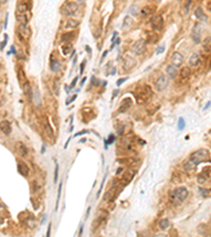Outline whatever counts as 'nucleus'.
I'll return each instance as SVG.
<instances>
[{
	"label": "nucleus",
	"mask_w": 211,
	"mask_h": 237,
	"mask_svg": "<svg viewBox=\"0 0 211 237\" xmlns=\"http://www.w3.org/2000/svg\"><path fill=\"white\" fill-rule=\"evenodd\" d=\"M150 23L154 31H161L164 28V19L161 15H155L151 18Z\"/></svg>",
	"instance_id": "nucleus-7"
},
{
	"label": "nucleus",
	"mask_w": 211,
	"mask_h": 237,
	"mask_svg": "<svg viewBox=\"0 0 211 237\" xmlns=\"http://www.w3.org/2000/svg\"><path fill=\"white\" fill-rule=\"evenodd\" d=\"M138 11H139V8H137L136 5H132V6H130V8H129V13L131 14L132 16L136 17L137 14H138Z\"/></svg>",
	"instance_id": "nucleus-34"
},
{
	"label": "nucleus",
	"mask_w": 211,
	"mask_h": 237,
	"mask_svg": "<svg viewBox=\"0 0 211 237\" xmlns=\"http://www.w3.org/2000/svg\"><path fill=\"white\" fill-rule=\"evenodd\" d=\"M200 37H202V24L196 23L192 28L191 31V39L193 40L195 44L200 43Z\"/></svg>",
	"instance_id": "nucleus-4"
},
{
	"label": "nucleus",
	"mask_w": 211,
	"mask_h": 237,
	"mask_svg": "<svg viewBox=\"0 0 211 237\" xmlns=\"http://www.w3.org/2000/svg\"><path fill=\"white\" fill-rule=\"evenodd\" d=\"M78 4H77L76 2H74V1H71V2H68L66 3V5L63 6L62 8V12L64 15L67 16H74L75 14L77 13V11H78Z\"/></svg>",
	"instance_id": "nucleus-3"
},
{
	"label": "nucleus",
	"mask_w": 211,
	"mask_h": 237,
	"mask_svg": "<svg viewBox=\"0 0 211 237\" xmlns=\"http://www.w3.org/2000/svg\"><path fill=\"white\" fill-rule=\"evenodd\" d=\"M191 75V70H190L189 68H183L182 71H181V77H183V78H188V77Z\"/></svg>",
	"instance_id": "nucleus-31"
},
{
	"label": "nucleus",
	"mask_w": 211,
	"mask_h": 237,
	"mask_svg": "<svg viewBox=\"0 0 211 237\" xmlns=\"http://www.w3.org/2000/svg\"><path fill=\"white\" fill-rule=\"evenodd\" d=\"M77 80H78V77H75V78L73 79V81H72V82H71V84H70V87H71V89H74V87H75Z\"/></svg>",
	"instance_id": "nucleus-43"
},
{
	"label": "nucleus",
	"mask_w": 211,
	"mask_h": 237,
	"mask_svg": "<svg viewBox=\"0 0 211 237\" xmlns=\"http://www.w3.org/2000/svg\"><path fill=\"white\" fill-rule=\"evenodd\" d=\"M135 64H136V61L134 60V58L127 57L126 59H125L124 68H125L126 71H129V70H131L132 68H134Z\"/></svg>",
	"instance_id": "nucleus-19"
},
{
	"label": "nucleus",
	"mask_w": 211,
	"mask_h": 237,
	"mask_svg": "<svg viewBox=\"0 0 211 237\" xmlns=\"http://www.w3.org/2000/svg\"><path fill=\"white\" fill-rule=\"evenodd\" d=\"M58 174H59V166H58V163L56 162L55 171H54V183H56L58 180Z\"/></svg>",
	"instance_id": "nucleus-38"
},
{
	"label": "nucleus",
	"mask_w": 211,
	"mask_h": 237,
	"mask_svg": "<svg viewBox=\"0 0 211 237\" xmlns=\"http://www.w3.org/2000/svg\"><path fill=\"white\" fill-rule=\"evenodd\" d=\"M107 54H108V51H106V52H103V56H101V59H100V63L103 62V60H105V58H106V56H107Z\"/></svg>",
	"instance_id": "nucleus-50"
},
{
	"label": "nucleus",
	"mask_w": 211,
	"mask_h": 237,
	"mask_svg": "<svg viewBox=\"0 0 211 237\" xmlns=\"http://www.w3.org/2000/svg\"><path fill=\"white\" fill-rule=\"evenodd\" d=\"M210 105H211V102H210V101H209L208 104H207V105H206V107H205V108H204V110H207V109H209V107H210Z\"/></svg>",
	"instance_id": "nucleus-55"
},
{
	"label": "nucleus",
	"mask_w": 211,
	"mask_h": 237,
	"mask_svg": "<svg viewBox=\"0 0 211 237\" xmlns=\"http://www.w3.org/2000/svg\"><path fill=\"white\" fill-rule=\"evenodd\" d=\"M71 51H72V45L70 44V43H63V44L61 45V53H62L63 55H68Z\"/></svg>",
	"instance_id": "nucleus-30"
},
{
	"label": "nucleus",
	"mask_w": 211,
	"mask_h": 237,
	"mask_svg": "<svg viewBox=\"0 0 211 237\" xmlns=\"http://www.w3.org/2000/svg\"><path fill=\"white\" fill-rule=\"evenodd\" d=\"M127 80H128V78H127V77H125V78H119L118 80L116 81V85H117V87H119V85H121L124 82H126Z\"/></svg>",
	"instance_id": "nucleus-40"
},
{
	"label": "nucleus",
	"mask_w": 211,
	"mask_h": 237,
	"mask_svg": "<svg viewBox=\"0 0 211 237\" xmlns=\"http://www.w3.org/2000/svg\"><path fill=\"white\" fill-rule=\"evenodd\" d=\"M32 100L34 101L36 105L40 104V93L38 91V89H34V91H33V98H32Z\"/></svg>",
	"instance_id": "nucleus-27"
},
{
	"label": "nucleus",
	"mask_w": 211,
	"mask_h": 237,
	"mask_svg": "<svg viewBox=\"0 0 211 237\" xmlns=\"http://www.w3.org/2000/svg\"><path fill=\"white\" fill-rule=\"evenodd\" d=\"M84 81H86V78H84V79H82V81H81V84H80V85H82V84L84 83Z\"/></svg>",
	"instance_id": "nucleus-58"
},
{
	"label": "nucleus",
	"mask_w": 211,
	"mask_h": 237,
	"mask_svg": "<svg viewBox=\"0 0 211 237\" xmlns=\"http://www.w3.org/2000/svg\"><path fill=\"white\" fill-rule=\"evenodd\" d=\"M189 66H198L200 64V55L198 54V53H194V54H192V56L190 57V59H189Z\"/></svg>",
	"instance_id": "nucleus-16"
},
{
	"label": "nucleus",
	"mask_w": 211,
	"mask_h": 237,
	"mask_svg": "<svg viewBox=\"0 0 211 237\" xmlns=\"http://www.w3.org/2000/svg\"><path fill=\"white\" fill-rule=\"evenodd\" d=\"M168 84H169L168 77L165 76V75H161V76L157 79V81L155 82V87L158 92H163V91H165V90L167 89Z\"/></svg>",
	"instance_id": "nucleus-8"
},
{
	"label": "nucleus",
	"mask_w": 211,
	"mask_h": 237,
	"mask_svg": "<svg viewBox=\"0 0 211 237\" xmlns=\"http://www.w3.org/2000/svg\"><path fill=\"white\" fill-rule=\"evenodd\" d=\"M22 89H23L24 94H25L29 98H31L32 99V98H33V91H32V87H31V85H30L29 82H25V83L23 84Z\"/></svg>",
	"instance_id": "nucleus-24"
},
{
	"label": "nucleus",
	"mask_w": 211,
	"mask_h": 237,
	"mask_svg": "<svg viewBox=\"0 0 211 237\" xmlns=\"http://www.w3.org/2000/svg\"><path fill=\"white\" fill-rule=\"evenodd\" d=\"M78 1H79V2H80V1H81V2H84V0H78Z\"/></svg>",
	"instance_id": "nucleus-62"
},
{
	"label": "nucleus",
	"mask_w": 211,
	"mask_h": 237,
	"mask_svg": "<svg viewBox=\"0 0 211 237\" xmlns=\"http://www.w3.org/2000/svg\"><path fill=\"white\" fill-rule=\"evenodd\" d=\"M0 131L4 135H10L12 132V126L8 120H3L0 122Z\"/></svg>",
	"instance_id": "nucleus-12"
},
{
	"label": "nucleus",
	"mask_w": 211,
	"mask_h": 237,
	"mask_svg": "<svg viewBox=\"0 0 211 237\" xmlns=\"http://www.w3.org/2000/svg\"><path fill=\"white\" fill-rule=\"evenodd\" d=\"M188 195H189V192H188V190L186 188L184 187L176 188V189H174L170 193V200H171L172 202L179 205V203L184 202L186 198L188 197Z\"/></svg>",
	"instance_id": "nucleus-1"
},
{
	"label": "nucleus",
	"mask_w": 211,
	"mask_h": 237,
	"mask_svg": "<svg viewBox=\"0 0 211 237\" xmlns=\"http://www.w3.org/2000/svg\"><path fill=\"white\" fill-rule=\"evenodd\" d=\"M17 169H18L19 174H21L23 177H28L30 173V168L28 166L26 163H24L23 161H19L17 164Z\"/></svg>",
	"instance_id": "nucleus-11"
},
{
	"label": "nucleus",
	"mask_w": 211,
	"mask_h": 237,
	"mask_svg": "<svg viewBox=\"0 0 211 237\" xmlns=\"http://www.w3.org/2000/svg\"><path fill=\"white\" fill-rule=\"evenodd\" d=\"M158 226H159V229L163 230V231H165V230H167L170 226V221H169V219L167 218H163L159 220V222H158Z\"/></svg>",
	"instance_id": "nucleus-26"
},
{
	"label": "nucleus",
	"mask_w": 211,
	"mask_h": 237,
	"mask_svg": "<svg viewBox=\"0 0 211 237\" xmlns=\"http://www.w3.org/2000/svg\"><path fill=\"white\" fill-rule=\"evenodd\" d=\"M78 25H79L78 20H76V19H74V18H70L67 20L66 25H64V29L66 30H74V29H76V28H78Z\"/></svg>",
	"instance_id": "nucleus-15"
},
{
	"label": "nucleus",
	"mask_w": 211,
	"mask_h": 237,
	"mask_svg": "<svg viewBox=\"0 0 211 237\" xmlns=\"http://www.w3.org/2000/svg\"><path fill=\"white\" fill-rule=\"evenodd\" d=\"M177 1H179V0H177Z\"/></svg>",
	"instance_id": "nucleus-63"
},
{
	"label": "nucleus",
	"mask_w": 211,
	"mask_h": 237,
	"mask_svg": "<svg viewBox=\"0 0 211 237\" xmlns=\"http://www.w3.org/2000/svg\"><path fill=\"white\" fill-rule=\"evenodd\" d=\"M171 61H172V64H173V66L178 68V66H182L183 62H184V56H183L179 52H174L173 54H172Z\"/></svg>",
	"instance_id": "nucleus-9"
},
{
	"label": "nucleus",
	"mask_w": 211,
	"mask_h": 237,
	"mask_svg": "<svg viewBox=\"0 0 211 237\" xmlns=\"http://www.w3.org/2000/svg\"><path fill=\"white\" fill-rule=\"evenodd\" d=\"M17 20L19 23L22 24H28L29 23V17L26 14H22V15H17Z\"/></svg>",
	"instance_id": "nucleus-29"
},
{
	"label": "nucleus",
	"mask_w": 211,
	"mask_h": 237,
	"mask_svg": "<svg viewBox=\"0 0 211 237\" xmlns=\"http://www.w3.org/2000/svg\"><path fill=\"white\" fill-rule=\"evenodd\" d=\"M154 11H155V6H154V5H148V6H145V8H142L140 14H142V16H144V17H148V16L152 15V14L154 13Z\"/></svg>",
	"instance_id": "nucleus-17"
},
{
	"label": "nucleus",
	"mask_w": 211,
	"mask_h": 237,
	"mask_svg": "<svg viewBox=\"0 0 211 237\" xmlns=\"http://www.w3.org/2000/svg\"><path fill=\"white\" fill-rule=\"evenodd\" d=\"M15 150L21 156H26L28 155V147H25L23 142H17L15 145Z\"/></svg>",
	"instance_id": "nucleus-13"
},
{
	"label": "nucleus",
	"mask_w": 211,
	"mask_h": 237,
	"mask_svg": "<svg viewBox=\"0 0 211 237\" xmlns=\"http://www.w3.org/2000/svg\"><path fill=\"white\" fill-rule=\"evenodd\" d=\"M105 181H106V176L103 177V181H101V184H100L99 190H98V193H97V197H98V196H99V194H100V193H101V191H103V184H105Z\"/></svg>",
	"instance_id": "nucleus-42"
},
{
	"label": "nucleus",
	"mask_w": 211,
	"mask_h": 237,
	"mask_svg": "<svg viewBox=\"0 0 211 237\" xmlns=\"http://www.w3.org/2000/svg\"><path fill=\"white\" fill-rule=\"evenodd\" d=\"M75 53H76V52H75V51H73V53H72V55H71V58H72V57H74V55H75Z\"/></svg>",
	"instance_id": "nucleus-57"
},
{
	"label": "nucleus",
	"mask_w": 211,
	"mask_h": 237,
	"mask_svg": "<svg viewBox=\"0 0 211 237\" xmlns=\"http://www.w3.org/2000/svg\"><path fill=\"white\" fill-rule=\"evenodd\" d=\"M82 234V226H80V231H79V236H81Z\"/></svg>",
	"instance_id": "nucleus-56"
},
{
	"label": "nucleus",
	"mask_w": 211,
	"mask_h": 237,
	"mask_svg": "<svg viewBox=\"0 0 211 237\" xmlns=\"http://www.w3.org/2000/svg\"><path fill=\"white\" fill-rule=\"evenodd\" d=\"M86 50H87L88 54H89L90 56H92V50H91V47H90L89 45H86Z\"/></svg>",
	"instance_id": "nucleus-49"
},
{
	"label": "nucleus",
	"mask_w": 211,
	"mask_h": 237,
	"mask_svg": "<svg viewBox=\"0 0 211 237\" xmlns=\"http://www.w3.org/2000/svg\"><path fill=\"white\" fill-rule=\"evenodd\" d=\"M59 87H60L59 79H55L54 80V84H53V91H54V94H56L57 96L59 95Z\"/></svg>",
	"instance_id": "nucleus-32"
},
{
	"label": "nucleus",
	"mask_w": 211,
	"mask_h": 237,
	"mask_svg": "<svg viewBox=\"0 0 211 237\" xmlns=\"http://www.w3.org/2000/svg\"><path fill=\"white\" fill-rule=\"evenodd\" d=\"M194 15H195V17L198 19V20H200V21H207L208 20V18H207V16H206V14L204 13V11H203V8H198L196 10H195V12H194Z\"/></svg>",
	"instance_id": "nucleus-20"
},
{
	"label": "nucleus",
	"mask_w": 211,
	"mask_h": 237,
	"mask_svg": "<svg viewBox=\"0 0 211 237\" xmlns=\"http://www.w3.org/2000/svg\"><path fill=\"white\" fill-rule=\"evenodd\" d=\"M51 228H52V224H49V226H47V236H50V235H51Z\"/></svg>",
	"instance_id": "nucleus-51"
},
{
	"label": "nucleus",
	"mask_w": 211,
	"mask_h": 237,
	"mask_svg": "<svg viewBox=\"0 0 211 237\" xmlns=\"http://www.w3.org/2000/svg\"><path fill=\"white\" fill-rule=\"evenodd\" d=\"M29 11V6L24 2L19 3L17 6V15H22V14H26V12Z\"/></svg>",
	"instance_id": "nucleus-23"
},
{
	"label": "nucleus",
	"mask_w": 211,
	"mask_h": 237,
	"mask_svg": "<svg viewBox=\"0 0 211 237\" xmlns=\"http://www.w3.org/2000/svg\"><path fill=\"white\" fill-rule=\"evenodd\" d=\"M177 74H178V71H177V68L173 64H170V66H167V75L171 79H175L177 77Z\"/></svg>",
	"instance_id": "nucleus-14"
},
{
	"label": "nucleus",
	"mask_w": 211,
	"mask_h": 237,
	"mask_svg": "<svg viewBox=\"0 0 211 237\" xmlns=\"http://www.w3.org/2000/svg\"><path fill=\"white\" fill-rule=\"evenodd\" d=\"M86 133H88V131H86V130H84V131H81V132H78V133H76V134L74 135V137L80 136V135H82V134H86Z\"/></svg>",
	"instance_id": "nucleus-47"
},
{
	"label": "nucleus",
	"mask_w": 211,
	"mask_h": 237,
	"mask_svg": "<svg viewBox=\"0 0 211 237\" xmlns=\"http://www.w3.org/2000/svg\"><path fill=\"white\" fill-rule=\"evenodd\" d=\"M18 31H19V34L22 38L24 39H28L31 35V31H30L29 26L28 24H22V23H19L18 25Z\"/></svg>",
	"instance_id": "nucleus-10"
},
{
	"label": "nucleus",
	"mask_w": 211,
	"mask_h": 237,
	"mask_svg": "<svg viewBox=\"0 0 211 237\" xmlns=\"http://www.w3.org/2000/svg\"><path fill=\"white\" fill-rule=\"evenodd\" d=\"M185 126H186V122H185V119L183 117L178 119V122H177V126H178V130H184L185 129Z\"/></svg>",
	"instance_id": "nucleus-37"
},
{
	"label": "nucleus",
	"mask_w": 211,
	"mask_h": 237,
	"mask_svg": "<svg viewBox=\"0 0 211 237\" xmlns=\"http://www.w3.org/2000/svg\"><path fill=\"white\" fill-rule=\"evenodd\" d=\"M50 68L54 73H58L61 70V63L57 59H52L50 62Z\"/></svg>",
	"instance_id": "nucleus-18"
},
{
	"label": "nucleus",
	"mask_w": 211,
	"mask_h": 237,
	"mask_svg": "<svg viewBox=\"0 0 211 237\" xmlns=\"http://www.w3.org/2000/svg\"><path fill=\"white\" fill-rule=\"evenodd\" d=\"M132 105V99L131 98H125L122 103H121L120 108H119V112H126L127 110H129L130 107Z\"/></svg>",
	"instance_id": "nucleus-21"
},
{
	"label": "nucleus",
	"mask_w": 211,
	"mask_h": 237,
	"mask_svg": "<svg viewBox=\"0 0 211 237\" xmlns=\"http://www.w3.org/2000/svg\"><path fill=\"white\" fill-rule=\"evenodd\" d=\"M73 37L74 33H66V34H63L61 36V41H62V43H68L73 39Z\"/></svg>",
	"instance_id": "nucleus-28"
},
{
	"label": "nucleus",
	"mask_w": 211,
	"mask_h": 237,
	"mask_svg": "<svg viewBox=\"0 0 211 237\" xmlns=\"http://www.w3.org/2000/svg\"><path fill=\"white\" fill-rule=\"evenodd\" d=\"M132 52H133V54H135V55H137V56L142 55V54L146 52L145 40L140 39V40H138V41L135 42L134 45L132 47Z\"/></svg>",
	"instance_id": "nucleus-6"
},
{
	"label": "nucleus",
	"mask_w": 211,
	"mask_h": 237,
	"mask_svg": "<svg viewBox=\"0 0 211 237\" xmlns=\"http://www.w3.org/2000/svg\"><path fill=\"white\" fill-rule=\"evenodd\" d=\"M1 30H2V23H0V32H1Z\"/></svg>",
	"instance_id": "nucleus-61"
},
{
	"label": "nucleus",
	"mask_w": 211,
	"mask_h": 237,
	"mask_svg": "<svg viewBox=\"0 0 211 237\" xmlns=\"http://www.w3.org/2000/svg\"><path fill=\"white\" fill-rule=\"evenodd\" d=\"M117 34H118L117 32H114V33H113V36H112V38H111V42H114V41H115L116 37H117Z\"/></svg>",
	"instance_id": "nucleus-48"
},
{
	"label": "nucleus",
	"mask_w": 211,
	"mask_h": 237,
	"mask_svg": "<svg viewBox=\"0 0 211 237\" xmlns=\"http://www.w3.org/2000/svg\"><path fill=\"white\" fill-rule=\"evenodd\" d=\"M6 42H8V36H6V38H5V40H3L2 43H1V45H0V50H2L3 47L6 45Z\"/></svg>",
	"instance_id": "nucleus-46"
},
{
	"label": "nucleus",
	"mask_w": 211,
	"mask_h": 237,
	"mask_svg": "<svg viewBox=\"0 0 211 237\" xmlns=\"http://www.w3.org/2000/svg\"><path fill=\"white\" fill-rule=\"evenodd\" d=\"M115 73H116V68L113 66V68H112V72H111V75H114Z\"/></svg>",
	"instance_id": "nucleus-54"
},
{
	"label": "nucleus",
	"mask_w": 211,
	"mask_h": 237,
	"mask_svg": "<svg viewBox=\"0 0 211 237\" xmlns=\"http://www.w3.org/2000/svg\"><path fill=\"white\" fill-rule=\"evenodd\" d=\"M191 4H192V0H187V1H186L185 6H184L185 13H188V12H189V8H190V6H191Z\"/></svg>",
	"instance_id": "nucleus-39"
},
{
	"label": "nucleus",
	"mask_w": 211,
	"mask_h": 237,
	"mask_svg": "<svg viewBox=\"0 0 211 237\" xmlns=\"http://www.w3.org/2000/svg\"><path fill=\"white\" fill-rule=\"evenodd\" d=\"M86 63H87V61L86 60H84L81 62V64H80V75H81L82 73H84V66H86Z\"/></svg>",
	"instance_id": "nucleus-44"
},
{
	"label": "nucleus",
	"mask_w": 211,
	"mask_h": 237,
	"mask_svg": "<svg viewBox=\"0 0 211 237\" xmlns=\"http://www.w3.org/2000/svg\"><path fill=\"white\" fill-rule=\"evenodd\" d=\"M45 132H47V134H49V136L50 137H53V135H54V132H53V129L51 128V126L49 124V122H45Z\"/></svg>",
	"instance_id": "nucleus-35"
},
{
	"label": "nucleus",
	"mask_w": 211,
	"mask_h": 237,
	"mask_svg": "<svg viewBox=\"0 0 211 237\" xmlns=\"http://www.w3.org/2000/svg\"><path fill=\"white\" fill-rule=\"evenodd\" d=\"M195 166H195L194 163H193L192 161H191V160H190V159H189V160H187V161H186V162L184 163V166H183V169H184V171H185V172H187V173H189V172H192L193 170H194Z\"/></svg>",
	"instance_id": "nucleus-22"
},
{
	"label": "nucleus",
	"mask_w": 211,
	"mask_h": 237,
	"mask_svg": "<svg viewBox=\"0 0 211 237\" xmlns=\"http://www.w3.org/2000/svg\"><path fill=\"white\" fill-rule=\"evenodd\" d=\"M140 93L138 92L136 95H139V97H138V103H142L144 101H145L146 99H148L149 97H151L152 96V91H151L150 87H148V85H144V87H142L139 89Z\"/></svg>",
	"instance_id": "nucleus-5"
},
{
	"label": "nucleus",
	"mask_w": 211,
	"mask_h": 237,
	"mask_svg": "<svg viewBox=\"0 0 211 237\" xmlns=\"http://www.w3.org/2000/svg\"><path fill=\"white\" fill-rule=\"evenodd\" d=\"M118 93H119L118 90H115V91H114V92H113V95H112V98H115L116 96L118 95Z\"/></svg>",
	"instance_id": "nucleus-53"
},
{
	"label": "nucleus",
	"mask_w": 211,
	"mask_h": 237,
	"mask_svg": "<svg viewBox=\"0 0 211 237\" xmlns=\"http://www.w3.org/2000/svg\"><path fill=\"white\" fill-rule=\"evenodd\" d=\"M76 97H77L76 95H74V96H73V97H72V98H69V99L67 100V104H70V103H71V102H73V100L76 99Z\"/></svg>",
	"instance_id": "nucleus-45"
},
{
	"label": "nucleus",
	"mask_w": 211,
	"mask_h": 237,
	"mask_svg": "<svg viewBox=\"0 0 211 237\" xmlns=\"http://www.w3.org/2000/svg\"><path fill=\"white\" fill-rule=\"evenodd\" d=\"M2 221H3V219H2V217H1V216H0V224H2Z\"/></svg>",
	"instance_id": "nucleus-59"
},
{
	"label": "nucleus",
	"mask_w": 211,
	"mask_h": 237,
	"mask_svg": "<svg viewBox=\"0 0 211 237\" xmlns=\"http://www.w3.org/2000/svg\"><path fill=\"white\" fill-rule=\"evenodd\" d=\"M81 142H82V143H84V142H86V138H82V139H81Z\"/></svg>",
	"instance_id": "nucleus-60"
},
{
	"label": "nucleus",
	"mask_w": 211,
	"mask_h": 237,
	"mask_svg": "<svg viewBox=\"0 0 211 237\" xmlns=\"http://www.w3.org/2000/svg\"><path fill=\"white\" fill-rule=\"evenodd\" d=\"M114 140H115V136H114L113 134H111L110 136H109L108 139L105 140V147H107L109 145H112V143L114 142Z\"/></svg>",
	"instance_id": "nucleus-36"
},
{
	"label": "nucleus",
	"mask_w": 211,
	"mask_h": 237,
	"mask_svg": "<svg viewBox=\"0 0 211 237\" xmlns=\"http://www.w3.org/2000/svg\"><path fill=\"white\" fill-rule=\"evenodd\" d=\"M61 189H62V183H59L58 186V192H57V199H56V208L55 210H58V205H59V200H60V196H61Z\"/></svg>",
	"instance_id": "nucleus-33"
},
{
	"label": "nucleus",
	"mask_w": 211,
	"mask_h": 237,
	"mask_svg": "<svg viewBox=\"0 0 211 237\" xmlns=\"http://www.w3.org/2000/svg\"><path fill=\"white\" fill-rule=\"evenodd\" d=\"M132 25V18L130 16H126L122 20V30H129Z\"/></svg>",
	"instance_id": "nucleus-25"
},
{
	"label": "nucleus",
	"mask_w": 211,
	"mask_h": 237,
	"mask_svg": "<svg viewBox=\"0 0 211 237\" xmlns=\"http://www.w3.org/2000/svg\"><path fill=\"white\" fill-rule=\"evenodd\" d=\"M12 53H13V54H16L15 47H14V45H11V52L8 53V54H12Z\"/></svg>",
	"instance_id": "nucleus-52"
},
{
	"label": "nucleus",
	"mask_w": 211,
	"mask_h": 237,
	"mask_svg": "<svg viewBox=\"0 0 211 237\" xmlns=\"http://www.w3.org/2000/svg\"><path fill=\"white\" fill-rule=\"evenodd\" d=\"M164 51H165V45H161V47H158L157 49H156V51H155L156 55H159V54H161Z\"/></svg>",
	"instance_id": "nucleus-41"
},
{
	"label": "nucleus",
	"mask_w": 211,
	"mask_h": 237,
	"mask_svg": "<svg viewBox=\"0 0 211 237\" xmlns=\"http://www.w3.org/2000/svg\"><path fill=\"white\" fill-rule=\"evenodd\" d=\"M190 160L194 163L195 166H198L202 162H206V161H210V156H209L208 150L206 149H200V150L193 152L190 155Z\"/></svg>",
	"instance_id": "nucleus-2"
}]
</instances>
